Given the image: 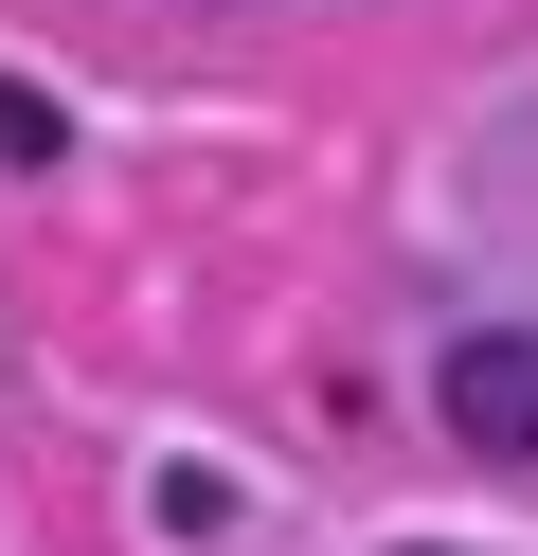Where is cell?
<instances>
[{
    "instance_id": "obj_1",
    "label": "cell",
    "mask_w": 538,
    "mask_h": 556,
    "mask_svg": "<svg viewBox=\"0 0 538 556\" xmlns=\"http://www.w3.org/2000/svg\"><path fill=\"white\" fill-rule=\"evenodd\" d=\"M430 395H449V431H466V448H502V467H538V324H466Z\"/></svg>"
},
{
    "instance_id": "obj_2",
    "label": "cell",
    "mask_w": 538,
    "mask_h": 556,
    "mask_svg": "<svg viewBox=\"0 0 538 556\" xmlns=\"http://www.w3.org/2000/svg\"><path fill=\"white\" fill-rule=\"evenodd\" d=\"M0 162H54V90H18V73H0Z\"/></svg>"
}]
</instances>
